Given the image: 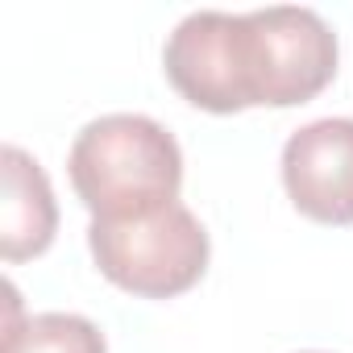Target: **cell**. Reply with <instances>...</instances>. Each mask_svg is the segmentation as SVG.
<instances>
[{"label": "cell", "instance_id": "8", "mask_svg": "<svg viewBox=\"0 0 353 353\" xmlns=\"http://www.w3.org/2000/svg\"><path fill=\"white\" fill-rule=\"evenodd\" d=\"M303 353H324V349H303Z\"/></svg>", "mask_w": 353, "mask_h": 353}, {"label": "cell", "instance_id": "1", "mask_svg": "<svg viewBox=\"0 0 353 353\" xmlns=\"http://www.w3.org/2000/svg\"><path fill=\"white\" fill-rule=\"evenodd\" d=\"M67 170L92 221H133L179 200L183 154L154 117L108 112L79 129Z\"/></svg>", "mask_w": 353, "mask_h": 353}, {"label": "cell", "instance_id": "7", "mask_svg": "<svg viewBox=\"0 0 353 353\" xmlns=\"http://www.w3.org/2000/svg\"><path fill=\"white\" fill-rule=\"evenodd\" d=\"M5 349L0 353H108L104 332L75 312H38L21 316L17 287L5 283Z\"/></svg>", "mask_w": 353, "mask_h": 353}, {"label": "cell", "instance_id": "2", "mask_svg": "<svg viewBox=\"0 0 353 353\" xmlns=\"http://www.w3.org/2000/svg\"><path fill=\"white\" fill-rule=\"evenodd\" d=\"M88 250L100 274L141 299H174L208 270V233L188 204H166L133 221H92Z\"/></svg>", "mask_w": 353, "mask_h": 353}, {"label": "cell", "instance_id": "3", "mask_svg": "<svg viewBox=\"0 0 353 353\" xmlns=\"http://www.w3.org/2000/svg\"><path fill=\"white\" fill-rule=\"evenodd\" d=\"M241 59L254 104L295 108L332 83L336 34L316 9H254L241 13Z\"/></svg>", "mask_w": 353, "mask_h": 353}, {"label": "cell", "instance_id": "4", "mask_svg": "<svg viewBox=\"0 0 353 353\" xmlns=\"http://www.w3.org/2000/svg\"><path fill=\"white\" fill-rule=\"evenodd\" d=\"M162 67L170 88L204 112L229 117L254 108L241 67V13H188L166 38Z\"/></svg>", "mask_w": 353, "mask_h": 353}, {"label": "cell", "instance_id": "6", "mask_svg": "<svg viewBox=\"0 0 353 353\" xmlns=\"http://www.w3.org/2000/svg\"><path fill=\"white\" fill-rule=\"evenodd\" d=\"M5 200H0V254L5 262H26L50 250L59 233V204L46 170L21 145L0 150Z\"/></svg>", "mask_w": 353, "mask_h": 353}, {"label": "cell", "instance_id": "5", "mask_svg": "<svg viewBox=\"0 0 353 353\" xmlns=\"http://www.w3.org/2000/svg\"><path fill=\"white\" fill-rule=\"evenodd\" d=\"M283 188L316 225H353V117H324L283 145Z\"/></svg>", "mask_w": 353, "mask_h": 353}]
</instances>
